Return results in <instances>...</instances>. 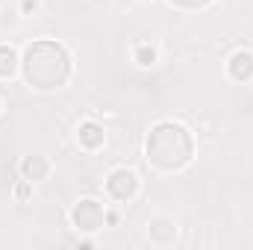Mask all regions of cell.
Wrapping results in <instances>:
<instances>
[{
    "mask_svg": "<svg viewBox=\"0 0 253 250\" xmlns=\"http://www.w3.org/2000/svg\"><path fill=\"white\" fill-rule=\"evenodd\" d=\"M21 71H24L27 85H33L36 91L62 88L68 83V77H71V53L65 50L59 42H50V39L33 42L24 50Z\"/></svg>",
    "mask_w": 253,
    "mask_h": 250,
    "instance_id": "6da1fadb",
    "label": "cell"
},
{
    "mask_svg": "<svg viewBox=\"0 0 253 250\" xmlns=\"http://www.w3.org/2000/svg\"><path fill=\"white\" fill-rule=\"evenodd\" d=\"M144 156L153 168L159 171H180L186 168L194 156V138L183 124L174 121H162L150 129L147 144H144Z\"/></svg>",
    "mask_w": 253,
    "mask_h": 250,
    "instance_id": "7a4b0ae2",
    "label": "cell"
},
{
    "mask_svg": "<svg viewBox=\"0 0 253 250\" xmlns=\"http://www.w3.org/2000/svg\"><path fill=\"white\" fill-rule=\"evenodd\" d=\"M106 221V212L103 206L94 200V197H83L74 209H71V224L80 230V233H97Z\"/></svg>",
    "mask_w": 253,
    "mask_h": 250,
    "instance_id": "3957f363",
    "label": "cell"
},
{
    "mask_svg": "<svg viewBox=\"0 0 253 250\" xmlns=\"http://www.w3.org/2000/svg\"><path fill=\"white\" fill-rule=\"evenodd\" d=\"M106 191H109L115 200L129 203V200L138 194V174L129 171V168H115V171L109 174V180H106Z\"/></svg>",
    "mask_w": 253,
    "mask_h": 250,
    "instance_id": "277c9868",
    "label": "cell"
},
{
    "mask_svg": "<svg viewBox=\"0 0 253 250\" xmlns=\"http://www.w3.org/2000/svg\"><path fill=\"white\" fill-rule=\"evenodd\" d=\"M147 239L153 245H171L177 239V221L168 215H156L147 221Z\"/></svg>",
    "mask_w": 253,
    "mask_h": 250,
    "instance_id": "5b68a950",
    "label": "cell"
},
{
    "mask_svg": "<svg viewBox=\"0 0 253 250\" xmlns=\"http://www.w3.org/2000/svg\"><path fill=\"white\" fill-rule=\"evenodd\" d=\"M227 71H230V77H233L236 83H251L253 80V53L251 50L233 53L230 62H227Z\"/></svg>",
    "mask_w": 253,
    "mask_h": 250,
    "instance_id": "8992f818",
    "label": "cell"
},
{
    "mask_svg": "<svg viewBox=\"0 0 253 250\" xmlns=\"http://www.w3.org/2000/svg\"><path fill=\"white\" fill-rule=\"evenodd\" d=\"M47 174H50L47 156H27V159L21 162V177H24L27 183H42V180H47Z\"/></svg>",
    "mask_w": 253,
    "mask_h": 250,
    "instance_id": "52a82bcc",
    "label": "cell"
},
{
    "mask_svg": "<svg viewBox=\"0 0 253 250\" xmlns=\"http://www.w3.org/2000/svg\"><path fill=\"white\" fill-rule=\"evenodd\" d=\"M103 126L94 124V121H85V124H80L77 129V141H80V147H85V150H97V147H103Z\"/></svg>",
    "mask_w": 253,
    "mask_h": 250,
    "instance_id": "ba28073f",
    "label": "cell"
},
{
    "mask_svg": "<svg viewBox=\"0 0 253 250\" xmlns=\"http://www.w3.org/2000/svg\"><path fill=\"white\" fill-rule=\"evenodd\" d=\"M18 65H21L18 53H15L12 47L0 44V77H3V80H6V77H12V74L18 71Z\"/></svg>",
    "mask_w": 253,
    "mask_h": 250,
    "instance_id": "9c48e42d",
    "label": "cell"
},
{
    "mask_svg": "<svg viewBox=\"0 0 253 250\" xmlns=\"http://www.w3.org/2000/svg\"><path fill=\"white\" fill-rule=\"evenodd\" d=\"M135 62L144 65V68H147V65H153V62H156V50H153L150 44H138V50H135Z\"/></svg>",
    "mask_w": 253,
    "mask_h": 250,
    "instance_id": "30bf717a",
    "label": "cell"
},
{
    "mask_svg": "<svg viewBox=\"0 0 253 250\" xmlns=\"http://www.w3.org/2000/svg\"><path fill=\"white\" fill-rule=\"evenodd\" d=\"M171 6H177V9H203V6H209L212 0H168Z\"/></svg>",
    "mask_w": 253,
    "mask_h": 250,
    "instance_id": "8fae6325",
    "label": "cell"
},
{
    "mask_svg": "<svg viewBox=\"0 0 253 250\" xmlns=\"http://www.w3.org/2000/svg\"><path fill=\"white\" fill-rule=\"evenodd\" d=\"M36 9H39V0H24V3H21V12H24V15L36 12Z\"/></svg>",
    "mask_w": 253,
    "mask_h": 250,
    "instance_id": "7c38bea8",
    "label": "cell"
},
{
    "mask_svg": "<svg viewBox=\"0 0 253 250\" xmlns=\"http://www.w3.org/2000/svg\"><path fill=\"white\" fill-rule=\"evenodd\" d=\"M30 186H33V183H27V180H24V183L18 186V197H21V200H24V197L30 194Z\"/></svg>",
    "mask_w": 253,
    "mask_h": 250,
    "instance_id": "4fadbf2b",
    "label": "cell"
},
{
    "mask_svg": "<svg viewBox=\"0 0 253 250\" xmlns=\"http://www.w3.org/2000/svg\"><path fill=\"white\" fill-rule=\"evenodd\" d=\"M0 112H3V103H0Z\"/></svg>",
    "mask_w": 253,
    "mask_h": 250,
    "instance_id": "5bb4252c",
    "label": "cell"
}]
</instances>
